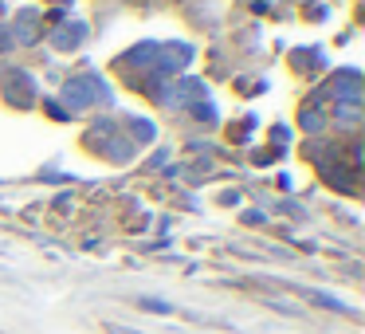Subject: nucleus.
<instances>
[{
	"label": "nucleus",
	"mask_w": 365,
	"mask_h": 334,
	"mask_svg": "<svg viewBox=\"0 0 365 334\" xmlns=\"http://www.w3.org/2000/svg\"><path fill=\"white\" fill-rule=\"evenodd\" d=\"M110 334H138V330H126V326H110Z\"/></svg>",
	"instance_id": "nucleus-1"
}]
</instances>
